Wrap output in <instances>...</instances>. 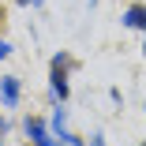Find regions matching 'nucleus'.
Returning <instances> with one entry per match:
<instances>
[{
  "label": "nucleus",
  "mask_w": 146,
  "mask_h": 146,
  "mask_svg": "<svg viewBox=\"0 0 146 146\" xmlns=\"http://www.w3.org/2000/svg\"><path fill=\"white\" fill-rule=\"evenodd\" d=\"M86 4H90V8H98V0H86Z\"/></svg>",
  "instance_id": "obj_10"
},
{
  "label": "nucleus",
  "mask_w": 146,
  "mask_h": 146,
  "mask_svg": "<svg viewBox=\"0 0 146 146\" xmlns=\"http://www.w3.org/2000/svg\"><path fill=\"white\" fill-rule=\"evenodd\" d=\"M19 98H23V86L15 75H4L0 79V101H4V109H19Z\"/></svg>",
  "instance_id": "obj_3"
},
{
  "label": "nucleus",
  "mask_w": 146,
  "mask_h": 146,
  "mask_svg": "<svg viewBox=\"0 0 146 146\" xmlns=\"http://www.w3.org/2000/svg\"><path fill=\"white\" fill-rule=\"evenodd\" d=\"M23 8H41V0H19Z\"/></svg>",
  "instance_id": "obj_8"
},
{
  "label": "nucleus",
  "mask_w": 146,
  "mask_h": 146,
  "mask_svg": "<svg viewBox=\"0 0 146 146\" xmlns=\"http://www.w3.org/2000/svg\"><path fill=\"white\" fill-rule=\"evenodd\" d=\"M0 105H4V101H0ZM0 124H4V120H0Z\"/></svg>",
  "instance_id": "obj_13"
},
{
  "label": "nucleus",
  "mask_w": 146,
  "mask_h": 146,
  "mask_svg": "<svg viewBox=\"0 0 146 146\" xmlns=\"http://www.w3.org/2000/svg\"><path fill=\"white\" fill-rule=\"evenodd\" d=\"M142 112H146V109H142Z\"/></svg>",
  "instance_id": "obj_15"
},
{
  "label": "nucleus",
  "mask_w": 146,
  "mask_h": 146,
  "mask_svg": "<svg viewBox=\"0 0 146 146\" xmlns=\"http://www.w3.org/2000/svg\"><path fill=\"white\" fill-rule=\"evenodd\" d=\"M0 23H4V8H0Z\"/></svg>",
  "instance_id": "obj_11"
},
{
  "label": "nucleus",
  "mask_w": 146,
  "mask_h": 146,
  "mask_svg": "<svg viewBox=\"0 0 146 146\" xmlns=\"http://www.w3.org/2000/svg\"><path fill=\"white\" fill-rule=\"evenodd\" d=\"M142 56H146V41H142Z\"/></svg>",
  "instance_id": "obj_12"
},
{
  "label": "nucleus",
  "mask_w": 146,
  "mask_h": 146,
  "mask_svg": "<svg viewBox=\"0 0 146 146\" xmlns=\"http://www.w3.org/2000/svg\"><path fill=\"white\" fill-rule=\"evenodd\" d=\"M49 90H52V98L56 101H68L71 98V86H68V71H60V68H49Z\"/></svg>",
  "instance_id": "obj_4"
},
{
  "label": "nucleus",
  "mask_w": 146,
  "mask_h": 146,
  "mask_svg": "<svg viewBox=\"0 0 146 146\" xmlns=\"http://www.w3.org/2000/svg\"><path fill=\"white\" fill-rule=\"evenodd\" d=\"M120 23L131 26V30H146V4H131V8H124Z\"/></svg>",
  "instance_id": "obj_5"
},
{
  "label": "nucleus",
  "mask_w": 146,
  "mask_h": 146,
  "mask_svg": "<svg viewBox=\"0 0 146 146\" xmlns=\"http://www.w3.org/2000/svg\"><path fill=\"white\" fill-rule=\"evenodd\" d=\"M90 146H105V135H101V131H94V135H90Z\"/></svg>",
  "instance_id": "obj_7"
},
{
  "label": "nucleus",
  "mask_w": 146,
  "mask_h": 146,
  "mask_svg": "<svg viewBox=\"0 0 146 146\" xmlns=\"http://www.w3.org/2000/svg\"><path fill=\"white\" fill-rule=\"evenodd\" d=\"M139 146H146V142H139Z\"/></svg>",
  "instance_id": "obj_14"
},
{
  "label": "nucleus",
  "mask_w": 146,
  "mask_h": 146,
  "mask_svg": "<svg viewBox=\"0 0 146 146\" xmlns=\"http://www.w3.org/2000/svg\"><path fill=\"white\" fill-rule=\"evenodd\" d=\"M4 135H8V124H0V142H4Z\"/></svg>",
  "instance_id": "obj_9"
},
{
  "label": "nucleus",
  "mask_w": 146,
  "mask_h": 146,
  "mask_svg": "<svg viewBox=\"0 0 146 146\" xmlns=\"http://www.w3.org/2000/svg\"><path fill=\"white\" fill-rule=\"evenodd\" d=\"M8 56H11V45H8L4 38H0V60H8Z\"/></svg>",
  "instance_id": "obj_6"
},
{
  "label": "nucleus",
  "mask_w": 146,
  "mask_h": 146,
  "mask_svg": "<svg viewBox=\"0 0 146 146\" xmlns=\"http://www.w3.org/2000/svg\"><path fill=\"white\" fill-rule=\"evenodd\" d=\"M49 127H52V135L60 139L64 146H86L79 135H71V131H68V109H64L60 101H56V109H52V120H49Z\"/></svg>",
  "instance_id": "obj_2"
},
{
  "label": "nucleus",
  "mask_w": 146,
  "mask_h": 146,
  "mask_svg": "<svg viewBox=\"0 0 146 146\" xmlns=\"http://www.w3.org/2000/svg\"><path fill=\"white\" fill-rule=\"evenodd\" d=\"M23 131H26V139H30V146H60V139L52 135V127L41 120V116H26Z\"/></svg>",
  "instance_id": "obj_1"
}]
</instances>
